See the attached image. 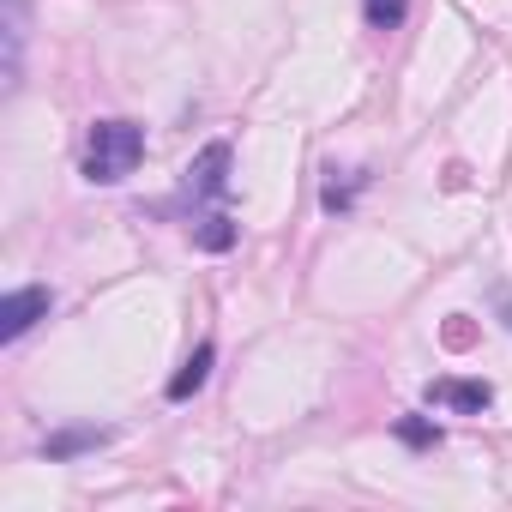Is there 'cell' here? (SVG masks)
<instances>
[{
    "mask_svg": "<svg viewBox=\"0 0 512 512\" xmlns=\"http://www.w3.org/2000/svg\"><path fill=\"white\" fill-rule=\"evenodd\" d=\"M139 163H145V127H139V121L109 115V121H97V127L85 133V181L115 187V181H127Z\"/></svg>",
    "mask_w": 512,
    "mask_h": 512,
    "instance_id": "obj_1",
    "label": "cell"
},
{
    "mask_svg": "<svg viewBox=\"0 0 512 512\" xmlns=\"http://www.w3.org/2000/svg\"><path fill=\"white\" fill-rule=\"evenodd\" d=\"M428 404L446 410V416H482L494 404V386L488 380H458V374H440L428 380Z\"/></svg>",
    "mask_w": 512,
    "mask_h": 512,
    "instance_id": "obj_2",
    "label": "cell"
},
{
    "mask_svg": "<svg viewBox=\"0 0 512 512\" xmlns=\"http://www.w3.org/2000/svg\"><path fill=\"white\" fill-rule=\"evenodd\" d=\"M49 308H55V290H43V284H31V290H13L7 302H0V338L7 344H19L37 320H49Z\"/></svg>",
    "mask_w": 512,
    "mask_h": 512,
    "instance_id": "obj_3",
    "label": "cell"
},
{
    "mask_svg": "<svg viewBox=\"0 0 512 512\" xmlns=\"http://www.w3.org/2000/svg\"><path fill=\"white\" fill-rule=\"evenodd\" d=\"M187 193H193V199H223V193H229V145H223V139H211V145L187 163Z\"/></svg>",
    "mask_w": 512,
    "mask_h": 512,
    "instance_id": "obj_4",
    "label": "cell"
},
{
    "mask_svg": "<svg viewBox=\"0 0 512 512\" xmlns=\"http://www.w3.org/2000/svg\"><path fill=\"white\" fill-rule=\"evenodd\" d=\"M25 37H31V0H7V91H19V73H25Z\"/></svg>",
    "mask_w": 512,
    "mask_h": 512,
    "instance_id": "obj_5",
    "label": "cell"
},
{
    "mask_svg": "<svg viewBox=\"0 0 512 512\" xmlns=\"http://www.w3.org/2000/svg\"><path fill=\"white\" fill-rule=\"evenodd\" d=\"M211 362H217V350H211V344H199V350L181 362V374L169 380V398H175V404H187V398H193V392L211 380Z\"/></svg>",
    "mask_w": 512,
    "mask_h": 512,
    "instance_id": "obj_6",
    "label": "cell"
},
{
    "mask_svg": "<svg viewBox=\"0 0 512 512\" xmlns=\"http://www.w3.org/2000/svg\"><path fill=\"white\" fill-rule=\"evenodd\" d=\"M97 446H109V428H67V434L43 440L49 458H73V452H97Z\"/></svg>",
    "mask_w": 512,
    "mask_h": 512,
    "instance_id": "obj_7",
    "label": "cell"
},
{
    "mask_svg": "<svg viewBox=\"0 0 512 512\" xmlns=\"http://www.w3.org/2000/svg\"><path fill=\"white\" fill-rule=\"evenodd\" d=\"M193 241L205 253H223V247H235V223L223 211H205V217H193Z\"/></svg>",
    "mask_w": 512,
    "mask_h": 512,
    "instance_id": "obj_8",
    "label": "cell"
},
{
    "mask_svg": "<svg viewBox=\"0 0 512 512\" xmlns=\"http://www.w3.org/2000/svg\"><path fill=\"white\" fill-rule=\"evenodd\" d=\"M404 13H410V0H362L368 31H398V25H404Z\"/></svg>",
    "mask_w": 512,
    "mask_h": 512,
    "instance_id": "obj_9",
    "label": "cell"
},
{
    "mask_svg": "<svg viewBox=\"0 0 512 512\" xmlns=\"http://www.w3.org/2000/svg\"><path fill=\"white\" fill-rule=\"evenodd\" d=\"M362 181H368L362 169H350V181H338V169H332V181H326V193H320V205H326V211H344V205L356 199V187H362Z\"/></svg>",
    "mask_w": 512,
    "mask_h": 512,
    "instance_id": "obj_10",
    "label": "cell"
},
{
    "mask_svg": "<svg viewBox=\"0 0 512 512\" xmlns=\"http://www.w3.org/2000/svg\"><path fill=\"white\" fill-rule=\"evenodd\" d=\"M398 434H404L410 446H434V440H440V428H428V422H416V416H404V422H398Z\"/></svg>",
    "mask_w": 512,
    "mask_h": 512,
    "instance_id": "obj_11",
    "label": "cell"
}]
</instances>
